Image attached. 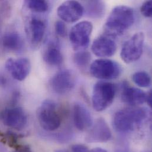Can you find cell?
<instances>
[{"label": "cell", "instance_id": "obj_17", "mask_svg": "<svg viewBox=\"0 0 152 152\" xmlns=\"http://www.w3.org/2000/svg\"><path fill=\"white\" fill-rule=\"evenodd\" d=\"M43 59L46 63L52 66L61 65L63 61V56L56 43H52L44 52Z\"/></svg>", "mask_w": 152, "mask_h": 152}, {"label": "cell", "instance_id": "obj_11", "mask_svg": "<svg viewBox=\"0 0 152 152\" xmlns=\"http://www.w3.org/2000/svg\"><path fill=\"white\" fill-rule=\"evenodd\" d=\"M91 50L96 56L108 58L115 54L117 45L114 38L104 34L99 36L93 42Z\"/></svg>", "mask_w": 152, "mask_h": 152}, {"label": "cell", "instance_id": "obj_2", "mask_svg": "<svg viewBox=\"0 0 152 152\" xmlns=\"http://www.w3.org/2000/svg\"><path fill=\"white\" fill-rule=\"evenodd\" d=\"M145 108H127L118 111L113 118V127L120 133H128L141 126L149 117Z\"/></svg>", "mask_w": 152, "mask_h": 152}, {"label": "cell", "instance_id": "obj_26", "mask_svg": "<svg viewBox=\"0 0 152 152\" xmlns=\"http://www.w3.org/2000/svg\"><path fill=\"white\" fill-rule=\"evenodd\" d=\"M14 152H32L28 146H19Z\"/></svg>", "mask_w": 152, "mask_h": 152}, {"label": "cell", "instance_id": "obj_8", "mask_svg": "<svg viewBox=\"0 0 152 152\" xmlns=\"http://www.w3.org/2000/svg\"><path fill=\"white\" fill-rule=\"evenodd\" d=\"M75 79L74 74L69 70H62L56 73L50 81L52 90L59 95L69 92L75 86Z\"/></svg>", "mask_w": 152, "mask_h": 152}, {"label": "cell", "instance_id": "obj_25", "mask_svg": "<svg viewBox=\"0 0 152 152\" xmlns=\"http://www.w3.org/2000/svg\"><path fill=\"white\" fill-rule=\"evenodd\" d=\"M72 152H88V148L83 145H74L72 146Z\"/></svg>", "mask_w": 152, "mask_h": 152}, {"label": "cell", "instance_id": "obj_15", "mask_svg": "<svg viewBox=\"0 0 152 152\" xmlns=\"http://www.w3.org/2000/svg\"><path fill=\"white\" fill-rule=\"evenodd\" d=\"M146 95L147 94L140 89L126 86L123 90L121 99L124 103L134 106L146 102Z\"/></svg>", "mask_w": 152, "mask_h": 152}, {"label": "cell", "instance_id": "obj_19", "mask_svg": "<svg viewBox=\"0 0 152 152\" xmlns=\"http://www.w3.org/2000/svg\"><path fill=\"white\" fill-rule=\"evenodd\" d=\"M83 10L89 17L100 18L105 13V8L104 3L101 1H88L85 3Z\"/></svg>", "mask_w": 152, "mask_h": 152}, {"label": "cell", "instance_id": "obj_12", "mask_svg": "<svg viewBox=\"0 0 152 152\" xmlns=\"http://www.w3.org/2000/svg\"><path fill=\"white\" fill-rule=\"evenodd\" d=\"M86 136V141L89 143H103L111 137V132L107 122L102 118L96 120L91 127Z\"/></svg>", "mask_w": 152, "mask_h": 152}, {"label": "cell", "instance_id": "obj_16", "mask_svg": "<svg viewBox=\"0 0 152 152\" xmlns=\"http://www.w3.org/2000/svg\"><path fill=\"white\" fill-rule=\"evenodd\" d=\"M46 31V24L43 21L37 18H33L30 22V31L31 42L33 45L40 44Z\"/></svg>", "mask_w": 152, "mask_h": 152}, {"label": "cell", "instance_id": "obj_24", "mask_svg": "<svg viewBox=\"0 0 152 152\" xmlns=\"http://www.w3.org/2000/svg\"><path fill=\"white\" fill-rule=\"evenodd\" d=\"M55 31L56 33L62 37H64L66 35V27L65 23L62 21H58L55 23Z\"/></svg>", "mask_w": 152, "mask_h": 152}, {"label": "cell", "instance_id": "obj_20", "mask_svg": "<svg viewBox=\"0 0 152 152\" xmlns=\"http://www.w3.org/2000/svg\"><path fill=\"white\" fill-rule=\"evenodd\" d=\"M91 60L90 53L84 50L76 52L74 56V62L76 66L81 69L88 66Z\"/></svg>", "mask_w": 152, "mask_h": 152}, {"label": "cell", "instance_id": "obj_3", "mask_svg": "<svg viewBox=\"0 0 152 152\" xmlns=\"http://www.w3.org/2000/svg\"><path fill=\"white\" fill-rule=\"evenodd\" d=\"M115 92V86L111 82L99 81L96 83L92 96L93 108L98 112L106 110L113 102Z\"/></svg>", "mask_w": 152, "mask_h": 152}, {"label": "cell", "instance_id": "obj_28", "mask_svg": "<svg viewBox=\"0 0 152 152\" xmlns=\"http://www.w3.org/2000/svg\"><path fill=\"white\" fill-rule=\"evenodd\" d=\"M88 152H107V151L104 149L97 148L93 149L91 150L90 151H88Z\"/></svg>", "mask_w": 152, "mask_h": 152}, {"label": "cell", "instance_id": "obj_13", "mask_svg": "<svg viewBox=\"0 0 152 152\" xmlns=\"http://www.w3.org/2000/svg\"><path fill=\"white\" fill-rule=\"evenodd\" d=\"M5 68L10 72L14 79L18 81L24 80L31 70V64L27 58L17 59H8L5 63Z\"/></svg>", "mask_w": 152, "mask_h": 152}, {"label": "cell", "instance_id": "obj_5", "mask_svg": "<svg viewBox=\"0 0 152 152\" xmlns=\"http://www.w3.org/2000/svg\"><path fill=\"white\" fill-rule=\"evenodd\" d=\"M92 76L105 80L116 79L120 75L121 68L116 62L110 59H99L92 63L89 68Z\"/></svg>", "mask_w": 152, "mask_h": 152}, {"label": "cell", "instance_id": "obj_21", "mask_svg": "<svg viewBox=\"0 0 152 152\" xmlns=\"http://www.w3.org/2000/svg\"><path fill=\"white\" fill-rule=\"evenodd\" d=\"M134 82L138 86L146 88L151 84V78L150 75L145 71H140L134 73L132 76Z\"/></svg>", "mask_w": 152, "mask_h": 152}, {"label": "cell", "instance_id": "obj_1", "mask_svg": "<svg viewBox=\"0 0 152 152\" xmlns=\"http://www.w3.org/2000/svg\"><path fill=\"white\" fill-rule=\"evenodd\" d=\"M133 10L126 5H118L113 8L104 25L105 34L114 38L122 35L134 23Z\"/></svg>", "mask_w": 152, "mask_h": 152}, {"label": "cell", "instance_id": "obj_4", "mask_svg": "<svg viewBox=\"0 0 152 152\" xmlns=\"http://www.w3.org/2000/svg\"><path fill=\"white\" fill-rule=\"evenodd\" d=\"M37 116L40 126L46 131L56 130L61 124L62 119L57 105L53 101H43L37 110Z\"/></svg>", "mask_w": 152, "mask_h": 152}, {"label": "cell", "instance_id": "obj_23", "mask_svg": "<svg viewBox=\"0 0 152 152\" xmlns=\"http://www.w3.org/2000/svg\"><path fill=\"white\" fill-rule=\"evenodd\" d=\"M152 1H145L141 7V13L142 15L146 17H151L152 12Z\"/></svg>", "mask_w": 152, "mask_h": 152}, {"label": "cell", "instance_id": "obj_29", "mask_svg": "<svg viewBox=\"0 0 152 152\" xmlns=\"http://www.w3.org/2000/svg\"><path fill=\"white\" fill-rule=\"evenodd\" d=\"M55 152H69L67 151H65V150H58L56 151Z\"/></svg>", "mask_w": 152, "mask_h": 152}, {"label": "cell", "instance_id": "obj_22", "mask_svg": "<svg viewBox=\"0 0 152 152\" xmlns=\"http://www.w3.org/2000/svg\"><path fill=\"white\" fill-rule=\"evenodd\" d=\"M28 7L37 12H44L48 11L49 5L46 1L42 0H31L27 1Z\"/></svg>", "mask_w": 152, "mask_h": 152}, {"label": "cell", "instance_id": "obj_10", "mask_svg": "<svg viewBox=\"0 0 152 152\" xmlns=\"http://www.w3.org/2000/svg\"><path fill=\"white\" fill-rule=\"evenodd\" d=\"M83 5L76 1H67L58 8L57 13L61 20L67 23H74L79 20L83 14Z\"/></svg>", "mask_w": 152, "mask_h": 152}, {"label": "cell", "instance_id": "obj_6", "mask_svg": "<svg viewBox=\"0 0 152 152\" xmlns=\"http://www.w3.org/2000/svg\"><path fill=\"white\" fill-rule=\"evenodd\" d=\"M92 28V23L88 21L79 22L72 27L69 33V40L75 50L82 51L88 46Z\"/></svg>", "mask_w": 152, "mask_h": 152}, {"label": "cell", "instance_id": "obj_9", "mask_svg": "<svg viewBox=\"0 0 152 152\" xmlns=\"http://www.w3.org/2000/svg\"><path fill=\"white\" fill-rule=\"evenodd\" d=\"M3 123L7 126L20 131L27 124V116L20 107H14L4 111L2 115Z\"/></svg>", "mask_w": 152, "mask_h": 152}, {"label": "cell", "instance_id": "obj_7", "mask_svg": "<svg viewBox=\"0 0 152 152\" xmlns=\"http://www.w3.org/2000/svg\"><path fill=\"white\" fill-rule=\"evenodd\" d=\"M145 34L143 32L134 34L123 45L120 56L126 64H131L139 60L143 53Z\"/></svg>", "mask_w": 152, "mask_h": 152}, {"label": "cell", "instance_id": "obj_27", "mask_svg": "<svg viewBox=\"0 0 152 152\" xmlns=\"http://www.w3.org/2000/svg\"><path fill=\"white\" fill-rule=\"evenodd\" d=\"M146 102H147V103L150 107H152V92L151 91H150L149 93L147 94Z\"/></svg>", "mask_w": 152, "mask_h": 152}, {"label": "cell", "instance_id": "obj_18", "mask_svg": "<svg viewBox=\"0 0 152 152\" xmlns=\"http://www.w3.org/2000/svg\"><path fill=\"white\" fill-rule=\"evenodd\" d=\"M3 46L10 50L19 51L23 49L24 42L21 36L17 32H10L4 35L2 39Z\"/></svg>", "mask_w": 152, "mask_h": 152}, {"label": "cell", "instance_id": "obj_14", "mask_svg": "<svg viewBox=\"0 0 152 152\" xmlns=\"http://www.w3.org/2000/svg\"><path fill=\"white\" fill-rule=\"evenodd\" d=\"M74 122L76 128L80 131L91 129L93 125L92 115L88 110L82 104L77 102L74 107Z\"/></svg>", "mask_w": 152, "mask_h": 152}]
</instances>
